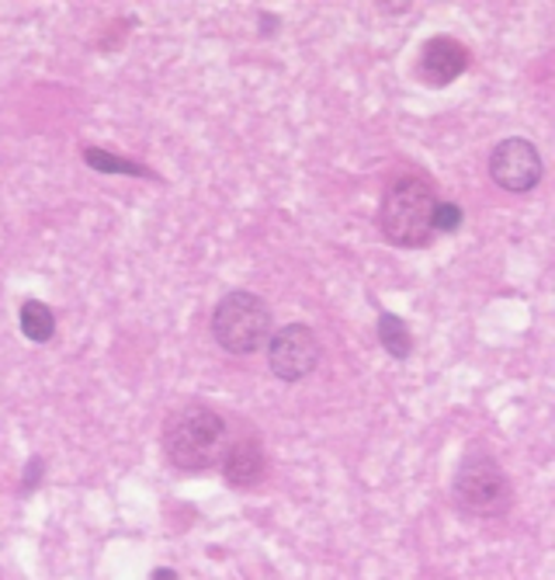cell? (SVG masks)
Segmentation results:
<instances>
[{"instance_id":"1","label":"cell","mask_w":555,"mask_h":580,"mask_svg":"<svg viewBox=\"0 0 555 580\" xmlns=\"http://www.w3.org/2000/svg\"><path fill=\"white\" fill-rule=\"evenodd\" d=\"M226 452V421L205 404H188L171 413L164 428V455L181 473L213 470Z\"/></svg>"},{"instance_id":"2","label":"cell","mask_w":555,"mask_h":580,"mask_svg":"<svg viewBox=\"0 0 555 580\" xmlns=\"http://www.w3.org/2000/svg\"><path fill=\"white\" fill-rule=\"evenodd\" d=\"M434 189L416 174H403L389 184L379 205V229L392 247L421 250L434 237Z\"/></svg>"},{"instance_id":"3","label":"cell","mask_w":555,"mask_h":580,"mask_svg":"<svg viewBox=\"0 0 555 580\" xmlns=\"http://www.w3.org/2000/svg\"><path fill=\"white\" fill-rule=\"evenodd\" d=\"M451 504L466 518H503L514 507V486L490 452H469L451 480Z\"/></svg>"},{"instance_id":"4","label":"cell","mask_w":555,"mask_h":580,"mask_svg":"<svg viewBox=\"0 0 555 580\" xmlns=\"http://www.w3.org/2000/svg\"><path fill=\"white\" fill-rule=\"evenodd\" d=\"M274 334L271 307L258 292L233 289L226 292L213 310V337L229 355H253L268 347Z\"/></svg>"},{"instance_id":"5","label":"cell","mask_w":555,"mask_h":580,"mask_svg":"<svg viewBox=\"0 0 555 580\" xmlns=\"http://www.w3.org/2000/svg\"><path fill=\"white\" fill-rule=\"evenodd\" d=\"M319 358H323L319 337L306 323H285L268 341V368L282 383H303L306 376L316 373Z\"/></svg>"},{"instance_id":"6","label":"cell","mask_w":555,"mask_h":580,"mask_svg":"<svg viewBox=\"0 0 555 580\" xmlns=\"http://www.w3.org/2000/svg\"><path fill=\"white\" fill-rule=\"evenodd\" d=\"M490 178L497 189L511 192V195H527L535 192L542 178H545V164H542V153L531 139L511 136L503 143L493 147L490 153Z\"/></svg>"},{"instance_id":"7","label":"cell","mask_w":555,"mask_h":580,"mask_svg":"<svg viewBox=\"0 0 555 580\" xmlns=\"http://www.w3.org/2000/svg\"><path fill=\"white\" fill-rule=\"evenodd\" d=\"M469 69V50L451 35H434L421 45L416 80L424 87H448Z\"/></svg>"},{"instance_id":"8","label":"cell","mask_w":555,"mask_h":580,"mask_svg":"<svg viewBox=\"0 0 555 580\" xmlns=\"http://www.w3.org/2000/svg\"><path fill=\"white\" fill-rule=\"evenodd\" d=\"M222 476H226L229 486H237V491H253V486L264 483V476H268V452H264V442L258 434H243V438H237V442L226 449Z\"/></svg>"},{"instance_id":"9","label":"cell","mask_w":555,"mask_h":580,"mask_svg":"<svg viewBox=\"0 0 555 580\" xmlns=\"http://www.w3.org/2000/svg\"><path fill=\"white\" fill-rule=\"evenodd\" d=\"M18 323H21V334L32 344H50L56 337V313L45 307L42 299H25L18 310Z\"/></svg>"},{"instance_id":"10","label":"cell","mask_w":555,"mask_h":580,"mask_svg":"<svg viewBox=\"0 0 555 580\" xmlns=\"http://www.w3.org/2000/svg\"><path fill=\"white\" fill-rule=\"evenodd\" d=\"M379 344H382V352L389 358H396V362H406L413 355V334L406 327V320L396 316V313H379Z\"/></svg>"},{"instance_id":"11","label":"cell","mask_w":555,"mask_h":580,"mask_svg":"<svg viewBox=\"0 0 555 580\" xmlns=\"http://www.w3.org/2000/svg\"><path fill=\"white\" fill-rule=\"evenodd\" d=\"M84 164L90 171H101V174H126V178H150L156 181V174L143 164H135V160H126L119 153H108V150H98V147H84Z\"/></svg>"},{"instance_id":"12","label":"cell","mask_w":555,"mask_h":580,"mask_svg":"<svg viewBox=\"0 0 555 580\" xmlns=\"http://www.w3.org/2000/svg\"><path fill=\"white\" fill-rule=\"evenodd\" d=\"M466 223V208L458 202H437L434 205V234H458Z\"/></svg>"},{"instance_id":"13","label":"cell","mask_w":555,"mask_h":580,"mask_svg":"<svg viewBox=\"0 0 555 580\" xmlns=\"http://www.w3.org/2000/svg\"><path fill=\"white\" fill-rule=\"evenodd\" d=\"M42 476H45V459H42V455L29 459V466H25V476H21L18 494H21V497H29V494L35 491V486L42 483Z\"/></svg>"},{"instance_id":"14","label":"cell","mask_w":555,"mask_h":580,"mask_svg":"<svg viewBox=\"0 0 555 580\" xmlns=\"http://www.w3.org/2000/svg\"><path fill=\"white\" fill-rule=\"evenodd\" d=\"M278 25H282V21H278L274 14H268V11H261V35L264 39H271L278 32Z\"/></svg>"},{"instance_id":"15","label":"cell","mask_w":555,"mask_h":580,"mask_svg":"<svg viewBox=\"0 0 555 580\" xmlns=\"http://www.w3.org/2000/svg\"><path fill=\"white\" fill-rule=\"evenodd\" d=\"M150 580H181V573L171 570V567H156V570L150 573Z\"/></svg>"}]
</instances>
